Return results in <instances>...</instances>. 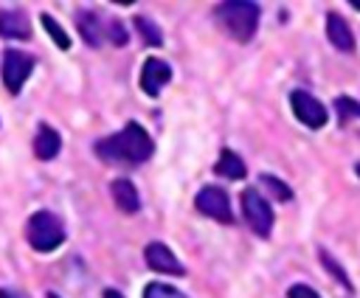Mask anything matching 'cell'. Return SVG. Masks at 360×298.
Listing matches in <instances>:
<instances>
[{"instance_id": "obj_1", "label": "cell", "mask_w": 360, "mask_h": 298, "mask_svg": "<svg viewBox=\"0 0 360 298\" xmlns=\"http://www.w3.org/2000/svg\"><path fill=\"white\" fill-rule=\"evenodd\" d=\"M152 152H155V143H152L149 132L138 121H129L121 132H115L110 138H101L96 143V155L104 163H115V166L143 163V160L152 157Z\"/></svg>"}, {"instance_id": "obj_2", "label": "cell", "mask_w": 360, "mask_h": 298, "mask_svg": "<svg viewBox=\"0 0 360 298\" xmlns=\"http://www.w3.org/2000/svg\"><path fill=\"white\" fill-rule=\"evenodd\" d=\"M217 22L236 39V42H248L256 28H259V6L250 0H225L214 8Z\"/></svg>"}, {"instance_id": "obj_3", "label": "cell", "mask_w": 360, "mask_h": 298, "mask_svg": "<svg viewBox=\"0 0 360 298\" xmlns=\"http://www.w3.org/2000/svg\"><path fill=\"white\" fill-rule=\"evenodd\" d=\"M25 239L34 250L39 253H51L56 250L62 242H65V225L56 214L51 211H37L28 216V225H25Z\"/></svg>"}, {"instance_id": "obj_4", "label": "cell", "mask_w": 360, "mask_h": 298, "mask_svg": "<svg viewBox=\"0 0 360 298\" xmlns=\"http://www.w3.org/2000/svg\"><path fill=\"white\" fill-rule=\"evenodd\" d=\"M242 214H245V219H248L253 233H259L262 239L270 236V231H273V208L256 188H245L242 191Z\"/></svg>"}, {"instance_id": "obj_5", "label": "cell", "mask_w": 360, "mask_h": 298, "mask_svg": "<svg viewBox=\"0 0 360 298\" xmlns=\"http://www.w3.org/2000/svg\"><path fill=\"white\" fill-rule=\"evenodd\" d=\"M290 107H292L295 118H298L304 127H309V129L326 127L329 112H326V107H323L312 93H307V90H292V93H290Z\"/></svg>"}, {"instance_id": "obj_6", "label": "cell", "mask_w": 360, "mask_h": 298, "mask_svg": "<svg viewBox=\"0 0 360 298\" xmlns=\"http://www.w3.org/2000/svg\"><path fill=\"white\" fill-rule=\"evenodd\" d=\"M31 70H34V56H28L22 51H6L3 53V84L11 96H17L22 90Z\"/></svg>"}, {"instance_id": "obj_7", "label": "cell", "mask_w": 360, "mask_h": 298, "mask_svg": "<svg viewBox=\"0 0 360 298\" xmlns=\"http://www.w3.org/2000/svg\"><path fill=\"white\" fill-rule=\"evenodd\" d=\"M194 205H197V211H202L205 216H211V219H217V222H231L233 219V214H231V200H228V194H225V188H219V186H202L200 191H197V197H194Z\"/></svg>"}, {"instance_id": "obj_8", "label": "cell", "mask_w": 360, "mask_h": 298, "mask_svg": "<svg viewBox=\"0 0 360 298\" xmlns=\"http://www.w3.org/2000/svg\"><path fill=\"white\" fill-rule=\"evenodd\" d=\"M169 82H172V67H169V62H163V59H158V56H152V59L143 62V67H141V90H143L146 96H158Z\"/></svg>"}, {"instance_id": "obj_9", "label": "cell", "mask_w": 360, "mask_h": 298, "mask_svg": "<svg viewBox=\"0 0 360 298\" xmlns=\"http://www.w3.org/2000/svg\"><path fill=\"white\" fill-rule=\"evenodd\" d=\"M143 259H146V264H149L155 273H166V276H183V273H186V267L177 261V256H174L163 242L146 245Z\"/></svg>"}, {"instance_id": "obj_10", "label": "cell", "mask_w": 360, "mask_h": 298, "mask_svg": "<svg viewBox=\"0 0 360 298\" xmlns=\"http://www.w3.org/2000/svg\"><path fill=\"white\" fill-rule=\"evenodd\" d=\"M0 37L6 39H31V22L17 8H0Z\"/></svg>"}, {"instance_id": "obj_11", "label": "cell", "mask_w": 360, "mask_h": 298, "mask_svg": "<svg viewBox=\"0 0 360 298\" xmlns=\"http://www.w3.org/2000/svg\"><path fill=\"white\" fill-rule=\"evenodd\" d=\"M76 28H79L82 39L90 48H98L101 45V37L107 34V25H101L98 11H76Z\"/></svg>"}, {"instance_id": "obj_12", "label": "cell", "mask_w": 360, "mask_h": 298, "mask_svg": "<svg viewBox=\"0 0 360 298\" xmlns=\"http://www.w3.org/2000/svg\"><path fill=\"white\" fill-rule=\"evenodd\" d=\"M326 37H329V42H332L338 51H352V48H354L352 28H349V22L343 20V14H338V11H329V14H326Z\"/></svg>"}, {"instance_id": "obj_13", "label": "cell", "mask_w": 360, "mask_h": 298, "mask_svg": "<svg viewBox=\"0 0 360 298\" xmlns=\"http://www.w3.org/2000/svg\"><path fill=\"white\" fill-rule=\"evenodd\" d=\"M59 149H62V135H59L53 127L39 124V129H37V135H34V155H37L39 160H53V157L59 155Z\"/></svg>"}, {"instance_id": "obj_14", "label": "cell", "mask_w": 360, "mask_h": 298, "mask_svg": "<svg viewBox=\"0 0 360 298\" xmlns=\"http://www.w3.org/2000/svg\"><path fill=\"white\" fill-rule=\"evenodd\" d=\"M110 194H112V202L124 211V214H135L141 208V197H138V188L127 180V177H118L110 183Z\"/></svg>"}, {"instance_id": "obj_15", "label": "cell", "mask_w": 360, "mask_h": 298, "mask_svg": "<svg viewBox=\"0 0 360 298\" xmlns=\"http://www.w3.org/2000/svg\"><path fill=\"white\" fill-rule=\"evenodd\" d=\"M214 171H217V174H222V177H228V180H242V177L248 174L245 160H242L233 149H222V155H219V160H217Z\"/></svg>"}, {"instance_id": "obj_16", "label": "cell", "mask_w": 360, "mask_h": 298, "mask_svg": "<svg viewBox=\"0 0 360 298\" xmlns=\"http://www.w3.org/2000/svg\"><path fill=\"white\" fill-rule=\"evenodd\" d=\"M135 31L143 37L146 45H160L163 42V34H160L158 22L149 14H135Z\"/></svg>"}, {"instance_id": "obj_17", "label": "cell", "mask_w": 360, "mask_h": 298, "mask_svg": "<svg viewBox=\"0 0 360 298\" xmlns=\"http://www.w3.org/2000/svg\"><path fill=\"white\" fill-rule=\"evenodd\" d=\"M39 20H42V28L51 34L53 45H56V48H62V51H68V48H70V37H68V31H65V28H62L51 14H42Z\"/></svg>"}, {"instance_id": "obj_18", "label": "cell", "mask_w": 360, "mask_h": 298, "mask_svg": "<svg viewBox=\"0 0 360 298\" xmlns=\"http://www.w3.org/2000/svg\"><path fill=\"white\" fill-rule=\"evenodd\" d=\"M259 183L276 197V200H281V202H287V200H292V188L287 186V183H281L278 177H273V174H262L259 177Z\"/></svg>"}, {"instance_id": "obj_19", "label": "cell", "mask_w": 360, "mask_h": 298, "mask_svg": "<svg viewBox=\"0 0 360 298\" xmlns=\"http://www.w3.org/2000/svg\"><path fill=\"white\" fill-rule=\"evenodd\" d=\"M335 110H338V118H340L343 127H346L352 118H360V101H354V98H349V96L335 98Z\"/></svg>"}, {"instance_id": "obj_20", "label": "cell", "mask_w": 360, "mask_h": 298, "mask_svg": "<svg viewBox=\"0 0 360 298\" xmlns=\"http://www.w3.org/2000/svg\"><path fill=\"white\" fill-rule=\"evenodd\" d=\"M321 264H323V270H329V273H332V276H335V278L340 281V287L352 290V281H349L346 270H343V267H340V264H338V261H335V259H332V256H329L326 250H321Z\"/></svg>"}, {"instance_id": "obj_21", "label": "cell", "mask_w": 360, "mask_h": 298, "mask_svg": "<svg viewBox=\"0 0 360 298\" xmlns=\"http://www.w3.org/2000/svg\"><path fill=\"white\" fill-rule=\"evenodd\" d=\"M143 298H186L180 290H174V287H169V284H146L143 287Z\"/></svg>"}, {"instance_id": "obj_22", "label": "cell", "mask_w": 360, "mask_h": 298, "mask_svg": "<svg viewBox=\"0 0 360 298\" xmlns=\"http://www.w3.org/2000/svg\"><path fill=\"white\" fill-rule=\"evenodd\" d=\"M107 39L112 45H127V28L118 22V20H110L107 22Z\"/></svg>"}, {"instance_id": "obj_23", "label": "cell", "mask_w": 360, "mask_h": 298, "mask_svg": "<svg viewBox=\"0 0 360 298\" xmlns=\"http://www.w3.org/2000/svg\"><path fill=\"white\" fill-rule=\"evenodd\" d=\"M287 298H321V295L312 287H307V284H292L287 290Z\"/></svg>"}, {"instance_id": "obj_24", "label": "cell", "mask_w": 360, "mask_h": 298, "mask_svg": "<svg viewBox=\"0 0 360 298\" xmlns=\"http://www.w3.org/2000/svg\"><path fill=\"white\" fill-rule=\"evenodd\" d=\"M0 298H25V295L17 290H0Z\"/></svg>"}, {"instance_id": "obj_25", "label": "cell", "mask_w": 360, "mask_h": 298, "mask_svg": "<svg viewBox=\"0 0 360 298\" xmlns=\"http://www.w3.org/2000/svg\"><path fill=\"white\" fill-rule=\"evenodd\" d=\"M104 298H124L118 290H104Z\"/></svg>"}, {"instance_id": "obj_26", "label": "cell", "mask_w": 360, "mask_h": 298, "mask_svg": "<svg viewBox=\"0 0 360 298\" xmlns=\"http://www.w3.org/2000/svg\"><path fill=\"white\" fill-rule=\"evenodd\" d=\"M352 6H354V8H357V11H360V0H352Z\"/></svg>"}, {"instance_id": "obj_27", "label": "cell", "mask_w": 360, "mask_h": 298, "mask_svg": "<svg viewBox=\"0 0 360 298\" xmlns=\"http://www.w3.org/2000/svg\"><path fill=\"white\" fill-rule=\"evenodd\" d=\"M354 171H357V177H360V163H357V166H354Z\"/></svg>"}, {"instance_id": "obj_28", "label": "cell", "mask_w": 360, "mask_h": 298, "mask_svg": "<svg viewBox=\"0 0 360 298\" xmlns=\"http://www.w3.org/2000/svg\"><path fill=\"white\" fill-rule=\"evenodd\" d=\"M51 298H56V295H51Z\"/></svg>"}]
</instances>
